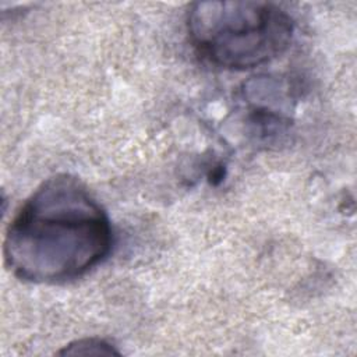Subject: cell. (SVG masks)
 Instances as JSON below:
<instances>
[{
	"instance_id": "1",
	"label": "cell",
	"mask_w": 357,
	"mask_h": 357,
	"mask_svg": "<svg viewBox=\"0 0 357 357\" xmlns=\"http://www.w3.org/2000/svg\"><path fill=\"white\" fill-rule=\"evenodd\" d=\"M113 245L105 208L77 177L45 180L10 222L3 254L21 280L60 283L100 264Z\"/></svg>"
},
{
	"instance_id": "2",
	"label": "cell",
	"mask_w": 357,
	"mask_h": 357,
	"mask_svg": "<svg viewBox=\"0 0 357 357\" xmlns=\"http://www.w3.org/2000/svg\"><path fill=\"white\" fill-rule=\"evenodd\" d=\"M187 32L198 56L225 70H248L284 53L294 22L269 1H199L187 13Z\"/></svg>"
},
{
	"instance_id": "3",
	"label": "cell",
	"mask_w": 357,
	"mask_h": 357,
	"mask_svg": "<svg viewBox=\"0 0 357 357\" xmlns=\"http://www.w3.org/2000/svg\"><path fill=\"white\" fill-rule=\"evenodd\" d=\"M59 354H68V356H113L120 354L109 342L98 337L89 339H79L74 343H70L64 347Z\"/></svg>"
}]
</instances>
